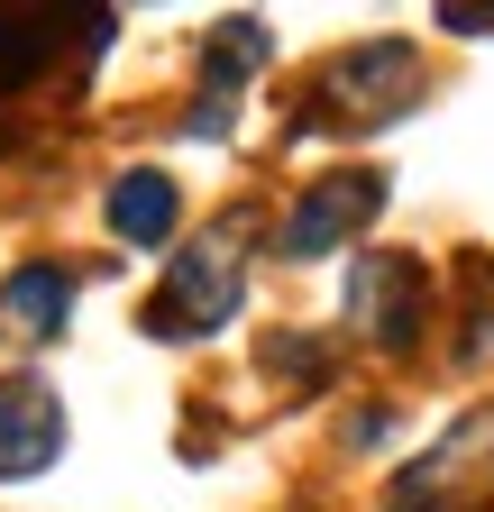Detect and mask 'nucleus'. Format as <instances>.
I'll list each match as a JSON object with an SVG mask.
<instances>
[{"label":"nucleus","instance_id":"obj_1","mask_svg":"<svg viewBox=\"0 0 494 512\" xmlns=\"http://www.w3.org/2000/svg\"><path fill=\"white\" fill-rule=\"evenodd\" d=\"M238 238H247V220H220L211 238H193V247L174 256L165 293L147 302V330H156V339H211L220 320L238 311V293H247V256H238Z\"/></svg>","mask_w":494,"mask_h":512},{"label":"nucleus","instance_id":"obj_2","mask_svg":"<svg viewBox=\"0 0 494 512\" xmlns=\"http://www.w3.org/2000/svg\"><path fill=\"white\" fill-rule=\"evenodd\" d=\"M412 92H421V55H412L403 37H366V46H348V55L321 64L312 110H330L339 128H376V119H394Z\"/></svg>","mask_w":494,"mask_h":512},{"label":"nucleus","instance_id":"obj_3","mask_svg":"<svg viewBox=\"0 0 494 512\" xmlns=\"http://www.w3.org/2000/svg\"><path fill=\"white\" fill-rule=\"evenodd\" d=\"M376 211H385V174H321V183L284 211V238H275V247L293 256V266H312V256H339Z\"/></svg>","mask_w":494,"mask_h":512},{"label":"nucleus","instance_id":"obj_4","mask_svg":"<svg viewBox=\"0 0 494 512\" xmlns=\"http://www.w3.org/2000/svg\"><path fill=\"white\" fill-rule=\"evenodd\" d=\"M421 293H430V275L412 266V256H366V266L348 275V320L376 348H412L421 339Z\"/></svg>","mask_w":494,"mask_h":512},{"label":"nucleus","instance_id":"obj_5","mask_svg":"<svg viewBox=\"0 0 494 512\" xmlns=\"http://www.w3.org/2000/svg\"><path fill=\"white\" fill-rule=\"evenodd\" d=\"M55 448H65V412L37 375H0V476H46Z\"/></svg>","mask_w":494,"mask_h":512},{"label":"nucleus","instance_id":"obj_6","mask_svg":"<svg viewBox=\"0 0 494 512\" xmlns=\"http://www.w3.org/2000/svg\"><path fill=\"white\" fill-rule=\"evenodd\" d=\"M266 64V28L257 19H229V28H211V55H202V110H193V138H220L229 128V101H238V83Z\"/></svg>","mask_w":494,"mask_h":512},{"label":"nucleus","instance_id":"obj_7","mask_svg":"<svg viewBox=\"0 0 494 512\" xmlns=\"http://www.w3.org/2000/svg\"><path fill=\"white\" fill-rule=\"evenodd\" d=\"M65 320H74V275L65 266H19V275H0V330H19V339H65Z\"/></svg>","mask_w":494,"mask_h":512},{"label":"nucleus","instance_id":"obj_8","mask_svg":"<svg viewBox=\"0 0 494 512\" xmlns=\"http://www.w3.org/2000/svg\"><path fill=\"white\" fill-rule=\"evenodd\" d=\"M174 220H183V192H174V174L138 165V174H119V183H110V229L129 238V247L174 238Z\"/></svg>","mask_w":494,"mask_h":512},{"label":"nucleus","instance_id":"obj_9","mask_svg":"<svg viewBox=\"0 0 494 512\" xmlns=\"http://www.w3.org/2000/svg\"><path fill=\"white\" fill-rule=\"evenodd\" d=\"M440 19L467 28V37H494V0H440Z\"/></svg>","mask_w":494,"mask_h":512},{"label":"nucleus","instance_id":"obj_10","mask_svg":"<svg viewBox=\"0 0 494 512\" xmlns=\"http://www.w3.org/2000/svg\"><path fill=\"white\" fill-rule=\"evenodd\" d=\"M394 512H440V503H394Z\"/></svg>","mask_w":494,"mask_h":512}]
</instances>
